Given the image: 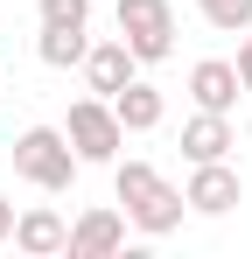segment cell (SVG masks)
I'll use <instances>...</instances> for the list:
<instances>
[{"mask_svg": "<svg viewBox=\"0 0 252 259\" xmlns=\"http://www.w3.org/2000/svg\"><path fill=\"white\" fill-rule=\"evenodd\" d=\"M14 175H28L35 189H70V175H77V147H70V133L28 126L21 140H14Z\"/></svg>", "mask_w": 252, "mask_h": 259, "instance_id": "obj_1", "label": "cell"}, {"mask_svg": "<svg viewBox=\"0 0 252 259\" xmlns=\"http://www.w3.org/2000/svg\"><path fill=\"white\" fill-rule=\"evenodd\" d=\"M119 35L140 63H161L175 49V7L168 0H119Z\"/></svg>", "mask_w": 252, "mask_h": 259, "instance_id": "obj_2", "label": "cell"}, {"mask_svg": "<svg viewBox=\"0 0 252 259\" xmlns=\"http://www.w3.org/2000/svg\"><path fill=\"white\" fill-rule=\"evenodd\" d=\"M70 147H77V161H112L119 154V140H126V126H119V112H112V98H77L70 105Z\"/></svg>", "mask_w": 252, "mask_h": 259, "instance_id": "obj_3", "label": "cell"}, {"mask_svg": "<svg viewBox=\"0 0 252 259\" xmlns=\"http://www.w3.org/2000/svg\"><path fill=\"white\" fill-rule=\"evenodd\" d=\"M133 63H140V56L126 49V35H112V42H91V49H84V77H91V91H98V98H112L119 84H133Z\"/></svg>", "mask_w": 252, "mask_h": 259, "instance_id": "obj_4", "label": "cell"}, {"mask_svg": "<svg viewBox=\"0 0 252 259\" xmlns=\"http://www.w3.org/2000/svg\"><path fill=\"white\" fill-rule=\"evenodd\" d=\"M126 238V217L119 210H84L70 224V259H112Z\"/></svg>", "mask_w": 252, "mask_h": 259, "instance_id": "obj_5", "label": "cell"}, {"mask_svg": "<svg viewBox=\"0 0 252 259\" xmlns=\"http://www.w3.org/2000/svg\"><path fill=\"white\" fill-rule=\"evenodd\" d=\"M224 147H238V133H231V119L224 112H196V119H182V154L189 161H224Z\"/></svg>", "mask_w": 252, "mask_h": 259, "instance_id": "obj_6", "label": "cell"}, {"mask_svg": "<svg viewBox=\"0 0 252 259\" xmlns=\"http://www.w3.org/2000/svg\"><path fill=\"white\" fill-rule=\"evenodd\" d=\"M196 210L224 217L231 203H238V168H224V161H196V175H189V189H182Z\"/></svg>", "mask_w": 252, "mask_h": 259, "instance_id": "obj_7", "label": "cell"}, {"mask_svg": "<svg viewBox=\"0 0 252 259\" xmlns=\"http://www.w3.org/2000/svg\"><path fill=\"white\" fill-rule=\"evenodd\" d=\"M14 245H21V252H35V259L70 252V224H63L56 210H28V217H14Z\"/></svg>", "mask_w": 252, "mask_h": 259, "instance_id": "obj_8", "label": "cell"}, {"mask_svg": "<svg viewBox=\"0 0 252 259\" xmlns=\"http://www.w3.org/2000/svg\"><path fill=\"white\" fill-rule=\"evenodd\" d=\"M189 91H196V105L224 112V105L238 98V63H231V56H203V63L189 70Z\"/></svg>", "mask_w": 252, "mask_h": 259, "instance_id": "obj_9", "label": "cell"}, {"mask_svg": "<svg viewBox=\"0 0 252 259\" xmlns=\"http://www.w3.org/2000/svg\"><path fill=\"white\" fill-rule=\"evenodd\" d=\"M112 112H119L126 133H147V126H161V91L147 84V77H133V84L112 91Z\"/></svg>", "mask_w": 252, "mask_h": 259, "instance_id": "obj_10", "label": "cell"}, {"mask_svg": "<svg viewBox=\"0 0 252 259\" xmlns=\"http://www.w3.org/2000/svg\"><path fill=\"white\" fill-rule=\"evenodd\" d=\"M182 203H189V196H182V189H175V182H161V189H154V196H147V203H133V224H140V231H168V224H182Z\"/></svg>", "mask_w": 252, "mask_h": 259, "instance_id": "obj_11", "label": "cell"}, {"mask_svg": "<svg viewBox=\"0 0 252 259\" xmlns=\"http://www.w3.org/2000/svg\"><path fill=\"white\" fill-rule=\"evenodd\" d=\"M84 49H91V28H49L42 21V63H84Z\"/></svg>", "mask_w": 252, "mask_h": 259, "instance_id": "obj_12", "label": "cell"}, {"mask_svg": "<svg viewBox=\"0 0 252 259\" xmlns=\"http://www.w3.org/2000/svg\"><path fill=\"white\" fill-rule=\"evenodd\" d=\"M161 182H168V175L154 168V161H126V168L112 175V189H119V203H126V210H133V203H147V196H154Z\"/></svg>", "mask_w": 252, "mask_h": 259, "instance_id": "obj_13", "label": "cell"}, {"mask_svg": "<svg viewBox=\"0 0 252 259\" xmlns=\"http://www.w3.org/2000/svg\"><path fill=\"white\" fill-rule=\"evenodd\" d=\"M210 28H252V0H196Z\"/></svg>", "mask_w": 252, "mask_h": 259, "instance_id": "obj_14", "label": "cell"}, {"mask_svg": "<svg viewBox=\"0 0 252 259\" xmlns=\"http://www.w3.org/2000/svg\"><path fill=\"white\" fill-rule=\"evenodd\" d=\"M49 28H91V0H42Z\"/></svg>", "mask_w": 252, "mask_h": 259, "instance_id": "obj_15", "label": "cell"}, {"mask_svg": "<svg viewBox=\"0 0 252 259\" xmlns=\"http://www.w3.org/2000/svg\"><path fill=\"white\" fill-rule=\"evenodd\" d=\"M238 84H252V28H245V42H238Z\"/></svg>", "mask_w": 252, "mask_h": 259, "instance_id": "obj_16", "label": "cell"}, {"mask_svg": "<svg viewBox=\"0 0 252 259\" xmlns=\"http://www.w3.org/2000/svg\"><path fill=\"white\" fill-rule=\"evenodd\" d=\"M7 231H14V210H7V196H0V238H7Z\"/></svg>", "mask_w": 252, "mask_h": 259, "instance_id": "obj_17", "label": "cell"}]
</instances>
